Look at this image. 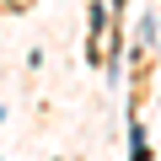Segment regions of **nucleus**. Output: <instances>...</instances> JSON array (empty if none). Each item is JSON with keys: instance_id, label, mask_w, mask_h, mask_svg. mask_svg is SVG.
Returning a JSON list of instances; mask_svg holds the SVG:
<instances>
[{"instance_id": "nucleus-1", "label": "nucleus", "mask_w": 161, "mask_h": 161, "mask_svg": "<svg viewBox=\"0 0 161 161\" xmlns=\"http://www.w3.org/2000/svg\"><path fill=\"white\" fill-rule=\"evenodd\" d=\"M129 161H150V140H145V129H140V124L129 129Z\"/></svg>"}]
</instances>
